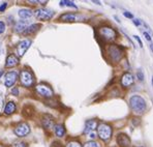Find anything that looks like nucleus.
Returning a JSON list of instances; mask_svg holds the SVG:
<instances>
[{"label": "nucleus", "instance_id": "nucleus-25", "mask_svg": "<svg viewBox=\"0 0 153 147\" xmlns=\"http://www.w3.org/2000/svg\"><path fill=\"white\" fill-rule=\"evenodd\" d=\"M84 147H97V144H96V142H94V141H89L85 144Z\"/></svg>", "mask_w": 153, "mask_h": 147}, {"label": "nucleus", "instance_id": "nucleus-24", "mask_svg": "<svg viewBox=\"0 0 153 147\" xmlns=\"http://www.w3.org/2000/svg\"><path fill=\"white\" fill-rule=\"evenodd\" d=\"M66 147H82V146H81V144L79 143V142L73 141V142H69L66 145Z\"/></svg>", "mask_w": 153, "mask_h": 147}, {"label": "nucleus", "instance_id": "nucleus-13", "mask_svg": "<svg viewBox=\"0 0 153 147\" xmlns=\"http://www.w3.org/2000/svg\"><path fill=\"white\" fill-rule=\"evenodd\" d=\"M97 126V122L96 120H88L85 123V130H84V134H90V133L94 132V130Z\"/></svg>", "mask_w": 153, "mask_h": 147}, {"label": "nucleus", "instance_id": "nucleus-23", "mask_svg": "<svg viewBox=\"0 0 153 147\" xmlns=\"http://www.w3.org/2000/svg\"><path fill=\"white\" fill-rule=\"evenodd\" d=\"M12 147H27V144L25 142H22V141H19V142H16L13 143Z\"/></svg>", "mask_w": 153, "mask_h": 147}, {"label": "nucleus", "instance_id": "nucleus-20", "mask_svg": "<svg viewBox=\"0 0 153 147\" xmlns=\"http://www.w3.org/2000/svg\"><path fill=\"white\" fill-rule=\"evenodd\" d=\"M76 16L74 13H64L60 17V20L62 21H65V22H74L76 21Z\"/></svg>", "mask_w": 153, "mask_h": 147}, {"label": "nucleus", "instance_id": "nucleus-29", "mask_svg": "<svg viewBox=\"0 0 153 147\" xmlns=\"http://www.w3.org/2000/svg\"><path fill=\"white\" fill-rule=\"evenodd\" d=\"M132 123H134V125H139V124H140V119L132 118Z\"/></svg>", "mask_w": 153, "mask_h": 147}, {"label": "nucleus", "instance_id": "nucleus-12", "mask_svg": "<svg viewBox=\"0 0 153 147\" xmlns=\"http://www.w3.org/2000/svg\"><path fill=\"white\" fill-rule=\"evenodd\" d=\"M134 83V76H132L130 73H125L122 76V79H121V84L124 87H128Z\"/></svg>", "mask_w": 153, "mask_h": 147}, {"label": "nucleus", "instance_id": "nucleus-5", "mask_svg": "<svg viewBox=\"0 0 153 147\" xmlns=\"http://www.w3.org/2000/svg\"><path fill=\"white\" fill-rule=\"evenodd\" d=\"M98 32H100V37H102L103 40H114V38L116 37V35H117L116 31H115L113 28H111V27H102Z\"/></svg>", "mask_w": 153, "mask_h": 147}, {"label": "nucleus", "instance_id": "nucleus-4", "mask_svg": "<svg viewBox=\"0 0 153 147\" xmlns=\"http://www.w3.org/2000/svg\"><path fill=\"white\" fill-rule=\"evenodd\" d=\"M54 16V12L48 8H38L35 10V17L38 20L42 21H48V20L52 19V17Z\"/></svg>", "mask_w": 153, "mask_h": 147}, {"label": "nucleus", "instance_id": "nucleus-11", "mask_svg": "<svg viewBox=\"0 0 153 147\" xmlns=\"http://www.w3.org/2000/svg\"><path fill=\"white\" fill-rule=\"evenodd\" d=\"M42 124L45 128L47 130H51L52 128L54 126V118L51 116V115H44L42 116Z\"/></svg>", "mask_w": 153, "mask_h": 147}, {"label": "nucleus", "instance_id": "nucleus-28", "mask_svg": "<svg viewBox=\"0 0 153 147\" xmlns=\"http://www.w3.org/2000/svg\"><path fill=\"white\" fill-rule=\"evenodd\" d=\"M4 30H5V24H4L3 22H0V34L3 33Z\"/></svg>", "mask_w": 153, "mask_h": 147}, {"label": "nucleus", "instance_id": "nucleus-34", "mask_svg": "<svg viewBox=\"0 0 153 147\" xmlns=\"http://www.w3.org/2000/svg\"><path fill=\"white\" fill-rule=\"evenodd\" d=\"M12 93L13 94V96H18V93H19V90H18V88H13Z\"/></svg>", "mask_w": 153, "mask_h": 147}, {"label": "nucleus", "instance_id": "nucleus-14", "mask_svg": "<svg viewBox=\"0 0 153 147\" xmlns=\"http://www.w3.org/2000/svg\"><path fill=\"white\" fill-rule=\"evenodd\" d=\"M117 142L119 143V145H121L122 147H129L130 146V140L126 135H119L117 138Z\"/></svg>", "mask_w": 153, "mask_h": 147}, {"label": "nucleus", "instance_id": "nucleus-38", "mask_svg": "<svg viewBox=\"0 0 153 147\" xmlns=\"http://www.w3.org/2000/svg\"><path fill=\"white\" fill-rule=\"evenodd\" d=\"M2 75H3V71H1V69H0V78H1Z\"/></svg>", "mask_w": 153, "mask_h": 147}, {"label": "nucleus", "instance_id": "nucleus-32", "mask_svg": "<svg viewBox=\"0 0 153 147\" xmlns=\"http://www.w3.org/2000/svg\"><path fill=\"white\" fill-rule=\"evenodd\" d=\"M143 34H144V37H146V40H149V42H150V40H151V37H150V35L148 34V32H146V31H144Z\"/></svg>", "mask_w": 153, "mask_h": 147}, {"label": "nucleus", "instance_id": "nucleus-30", "mask_svg": "<svg viewBox=\"0 0 153 147\" xmlns=\"http://www.w3.org/2000/svg\"><path fill=\"white\" fill-rule=\"evenodd\" d=\"M123 15H124V17L129 18V19H132V18H134V16H132L130 13H128V12H124V13H123Z\"/></svg>", "mask_w": 153, "mask_h": 147}, {"label": "nucleus", "instance_id": "nucleus-35", "mask_svg": "<svg viewBox=\"0 0 153 147\" xmlns=\"http://www.w3.org/2000/svg\"><path fill=\"white\" fill-rule=\"evenodd\" d=\"M96 137V133L95 132H92L89 134V138H91V139H94V138Z\"/></svg>", "mask_w": 153, "mask_h": 147}, {"label": "nucleus", "instance_id": "nucleus-17", "mask_svg": "<svg viewBox=\"0 0 153 147\" xmlns=\"http://www.w3.org/2000/svg\"><path fill=\"white\" fill-rule=\"evenodd\" d=\"M15 111H16V104L13 101H8L5 105V108H4V113L6 115H12Z\"/></svg>", "mask_w": 153, "mask_h": 147}, {"label": "nucleus", "instance_id": "nucleus-39", "mask_svg": "<svg viewBox=\"0 0 153 147\" xmlns=\"http://www.w3.org/2000/svg\"><path fill=\"white\" fill-rule=\"evenodd\" d=\"M94 3H97V4H100V1H93Z\"/></svg>", "mask_w": 153, "mask_h": 147}, {"label": "nucleus", "instance_id": "nucleus-3", "mask_svg": "<svg viewBox=\"0 0 153 147\" xmlns=\"http://www.w3.org/2000/svg\"><path fill=\"white\" fill-rule=\"evenodd\" d=\"M97 133L100 139L103 141H108L112 136V128L109 124L100 123L97 128Z\"/></svg>", "mask_w": 153, "mask_h": 147}, {"label": "nucleus", "instance_id": "nucleus-22", "mask_svg": "<svg viewBox=\"0 0 153 147\" xmlns=\"http://www.w3.org/2000/svg\"><path fill=\"white\" fill-rule=\"evenodd\" d=\"M60 5L61 6H64V5L71 6V7H74V8H76V5L73 1H60Z\"/></svg>", "mask_w": 153, "mask_h": 147}, {"label": "nucleus", "instance_id": "nucleus-15", "mask_svg": "<svg viewBox=\"0 0 153 147\" xmlns=\"http://www.w3.org/2000/svg\"><path fill=\"white\" fill-rule=\"evenodd\" d=\"M19 63V58L16 55H10L7 58H6V63H5V67H13Z\"/></svg>", "mask_w": 153, "mask_h": 147}, {"label": "nucleus", "instance_id": "nucleus-1", "mask_svg": "<svg viewBox=\"0 0 153 147\" xmlns=\"http://www.w3.org/2000/svg\"><path fill=\"white\" fill-rule=\"evenodd\" d=\"M129 106L134 112L142 114L146 110V101L144 98H142L139 96H134L129 99Z\"/></svg>", "mask_w": 153, "mask_h": 147}, {"label": "nucleus", "instance_id": "nucleus-7", "mask_svg": "<svg viewBox=\"0 0 153 147\" xmlns=\"http://www.w3.org/2000/svg\"><path fill=\"white\" fill-rule=\"evenodd\" d=\"M36 91L44 98H52L54 96V92L51 87L46 84H38L36 86Z\"/></svg>", "mask_w": 153, "mask_h": 147}, {"label": "nucleus", "instance_id": "nucleus-36", "mask_svg": "<svg viewBox=\"0 0 153 147\" xmlns=\"http://www.w3.org/2000/svg\"><path fill=\"white\" fill-rule=\"evenodd\" d=\"M52 147H61V144L58 143V142H54V143L52 144Z\"/></svg>", "mask_w": 153, "mask_h": 147}, {"label": "nucleus", "instance_id": "nucleus-33", "mask_svg": "<svg viewBox=\"0 0 153 147\" xmlns=\"http://www.w3.org/2000/svg\"><path fill=\"white\" fill-rule=\"evenodd\" d=\"M134 37L136 38L137 40H138V43H139V45H140V47H143V44H142V40H140V37H139L138 35H134Z\"/></svg>", "mask_w": 153, "mask_h": 147}, {"label": "nucleus", "instance_id": "nucleus-6", "mask_svg": "<svg viewBox=\"0 0 153 147\" xmlns=\"http://www.w3.org/2000/svg\"><path fill=\"white\" fill-rule=\"evenodd\" d=\"M13 132H15V134L18 137H25V136H27L30 133V128H29V125L26 122H21L16 126Z\"/></svg>", "mask_w": 153, "mask_h": 147}, {"label": "nucleus", "instance_id": "nucleus-31", "mask_svg": "<svg viewBox=\"0 0 153 147\" xmlns=\"http://www.w3.org/2000/svg\"><path fill=\"white\" fill-rule=\"evenodd\" d=\"M6 6H7V3H5V2H4V3L0 6V12H4V10H5V8H6Z\"/></svg>", "mask_w": 153, "mask_h": 147}, {"label": "nucleus", "instance_id": "nucleus-21", "mask_svg": "<svg viewBox=\"0 0 153 147\" xmlns=\"http://www.w3.org/2000/svg\"><path fill=\"white\" fill-rule=\"evenodd\" d=\"M27 27H28L27 26V21H21L16 25V31H17V32H22V31H23L24 32Z\"/></svg>", "mask_w": 153, "mask_h": 147}, {"label": "nucleus", "instance_id": "nucleus-9", "mask_svg": "<svg viewBox=\"0 0 153 147\" xmlns=\"http://www.w3.org/2000/svg\"><path fill=\"white\" fill-rule=\"evenodd\" d=\"M18 77H19V75H18L17 72H10V73H7L5 75L4 85H5L6 87H12L16 83V81H17Z\"/></svg>", "mask_w": 153, "mask_h": 147}, {"label": "nucleus", "instance_id": "nucleus-37", "mask_svg": "<svg viewBox=\"0 0 153 147\" xmlns=\"http://www.w3.org/2000/svg\"><path fill=\"white\" fill-rule=\"evenodd\" d=\"M150 49H151V51L153 52V43H151V44H150Z\"/></svg>", "mask_w": 153, "mask_h": 147}, {"label": "nucleus", "instance_id": "nucleus-8", "mask_svg": "<svg viewBox=\"0 0 153 147\" xmlns=\"http://www.w3.org/2000/svg\"><path fill=\"white\" fill-rule=\"evenodd\" d=\"M31 45V40H23L18 44L17 46V54L19 57H22V56L25 54V52L28 50V48Z\"/></svg>", "mask_w": 153, "mask_h": 147}, {"label": "nucleus", "instance_id": "nucleus-27", "mask_svg": "<svg viewBox=\"0 0 153 147\" xmlns=\"http://www.w3.org/2000/svg\"><path fill=\"white\" fill-rule=\"evenodd\" d=\"M132 22H134V24L136 25V26H141L142 23H143V21H142V20H140V19H134Z\"/></svg>", "mask_w": 153, "mask_h": 147}, {"label": "nucleus", "instance_id": "nucleus-40", "mask_svg": "<svg viewBox=\"0 0 153 147\" xmlns=\"http://www.w3.org/2000/svg\"><path fill=\"white\" fill-rule=\"evenodd\" d=\"M152 86H153V77H152Z\"/></svg>", "mask_w": 153, "mask_h": 147}, {"label": "nucleus", "instance_id": "nucleus-16", "mask_svg": "<svg viewBox=\"0 0 153 147\" xmlns=\"http://www.w3.org/2000/svg\"><path fill=\"white\" fill-rule=\"evenodd\" d=\"M33 13L31 10H28V8H23V10H19V17L23 20H28L32 17Z\"/></svg>", "mask_w": 153, "mask_h": 147}, {"label": "nucleus", "instance_id": "nucleus-19", "mask_svg": "<svg viewBox=\"0 0 153 147\" xmlns=\"http://www.w3.org/2000/svg\"><path fill=\"white\" fill-rule=\"evenodd\" d=\"M38 28H40L39 24H34V25H31V26H28L26 28V30L24 31V34H32V33L36 32Z\"/></svg>", "mask_w": 153, "mask_h": 147}, {"label": "nucleus", "instance_id": "nucleus-10", "mask_svg": "<svg viewBox=\"0 0 153 147\" xmlns=\"http://www.w3.org/2000/svg\"><path fill=\"white\" fill-rule=\"evenodd\" d=\"M108 51H109V54L111 55L112 59L116 60V61L120 59L121 56H122V52H121V50L117 46H110L108 48Z\"/></svg>", "mask_w": 153, "mask_h": 147}, {"label": "nucleus", "instance_id": "nucleus-26", "mask_svg": "<svg viewBox=\"0 0 153 147\" xmlns=\"http://www.w3.org/2000/svg\"><path fill=\"white\" fill-rule=\"evenodd\" d=\"M137 78H138L140 81H143L144 80V75H143V73H142L141 71H139L138 73H137Z\"/></svg>", "mask_w": 153, "mask_h": 147}, {"label": "nucleus", "instance_id": "nucleus-18", "mask_svg": "<svg viewBox=\"0 0 153 147\" xmlns=\"http://www.w3.org/2000/svg\"><path fill=\"white\" fill-rule=\"evenodd\" d=\"M54 130H55V134L57 137H63L65 134V128L62 124H57V125L54 126Z\"/></svg>", "mask_w": 153, "mask_h": 147}, {"label": "nucleus", "instance_id": "nucleus-2", "mask_svg": "<svg viewBox=\"0 0 153 147\" xmlns=\"http://www.w3.org/2000/svg\"><path fill=\"white\" fill-rule=\"evenodd\" d=\"M20 81H21V84L25 87H31L34 83V77L31 72L23 69L20 73Z\"/></svg>", "mask_w": 153, "mask_h": 147}]
</instances>
